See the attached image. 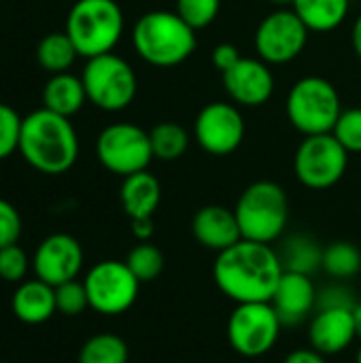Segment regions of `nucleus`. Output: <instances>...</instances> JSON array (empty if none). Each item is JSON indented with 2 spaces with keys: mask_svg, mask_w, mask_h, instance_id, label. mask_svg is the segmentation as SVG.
I'll return each mask as SVG.
<instances>
[{
  "mask_svg": "<svg viewBox=\"0 0 361 363\" xmlns=\"http://www.w3.org/2000/svg\"><path fill=\"white\" fill-rule=\"evenodd\" d=\"M279 253L272 245L240 238L217 253L213 279L219 291L236 304L270 302L283 277Z\"/></svg>",
  "mask_w": 361,
  "mask_h": 363,
  "instance_id": "f257e3e1",
  "label": "nucleus"
},
{
  "mask_svg": "<svg viewBox=\"0 0 361 363\" xmlns=\"http://www.w3.org/2000/svg\"><path fill=\"white\" fill-rule=\"evenodd\" d=\"M19 153L43 174L57 177L68 172L79 157V136L70 117L47 108H38L23 117Z\"/></svg>",
  "mask_w": 361,
  "mask_h": 363,
  "instance_id": "f03ea898",
  "label": "nucleus"
},
{
  "mask_svg": "<svg viewBox=\"0 0 361 363\" xmlns=\"http://www.w3.org/2000/svg\"><path fill=\"white\" fill-rule=\"evenodd\" d=\"M134 51L155 68H172L189 60L198 47L196 30L177 11H149L132 28Z\"/></svg>",
  "mask_w": 361,
  "mask_h": 363,
  "instance_id": "7ed1b4c3",
  "label": "nucleus"
},
{
  "mask_svg": "<svg viewBox=\"0 0 361 363\" xmlns=\"http://www.w3.org/2000/svg\"><path fill=\"white\" fill-rule=\"evenodd\" d=\"M234 213L243 238L272 245L287 230L289 198L279 183L255 181L238 196Z\"/></svg>",
  "mask_w": 361,
  "mask_h": 363,
  "instance_id": "20e7f679",
  "label": "nucleus"
},
{
  "mask_svg": "<svg viewBox=\"0 0 361 363\" xmlns=\"http://www.w3.org/2000/svg\"><path fill=\"white\" fill-rule=\"evenodd\" d=\"M126 19L115 0H77L66 17V34L81 57L111 53L123 36Z\"/></svg>",
  "mask_w": 361,
  "mask_h": 363,
  "instance_id": "39448f33",
  "label": "nucleus"
},
{
  "mask_svg": "<svg viewBox=\"0 0 361 363\" xmlns=\"http://www.w3.org/2000/svg\"><path fill=\"white\" fill-rule=\"evenodd\" d=\"M343 113V102L336 85L319 74L298 79L285 100L289 123L304 136L330 134Z\"/></svg>",
  "mask_w": 361,
  "mask_h": 363,
  "instance_id": "423d86ee",
  "label": "nucleus"
},
{
  "mask_svg": "<svg viewBox=\"0 0 361 363\" xmlns=\"http://www.w3.org/2000/svg\"><path fill=\"white\" fill-rule=\"evenodd\" d=\"M81 79L87 102L106 113H119L128 108L138 91V79L132 64L113 51L89 57Z\"/></svg>",
  "mask_w": 361,
  "mask_h": 363,
  "instance_id": "0eeeda50",
  "label": "nucleus"
},
{
  "mask_svg": "<svg viewBox=\"0 0 361 363\" xmlns=\"http://www.w3.org/2000/svg\"><path fill=\"white\" fill-rule=\"evenodd\" d=\"M283 332V323L270 302L236 304L228 319L230 347L249 359L270 353Z\"/></svg>",
  "mask_w": 361,
  "mask_h": 363,
  "instance_id": "6e6552de",
  "label": "nucleus"
},
{
  "mask_svg": "<svg viewBox=\"0 0 361 363\" xmlns=\"http://www.w3.org/2000/svg\"><path fill=\"white\" fill-rule=\"evenodd\" d=\"M349 151L330 134L304 136L294 155L296 179L315 191H323L343 181L349 166Z\"/></svg>",
  "mask_w": 361,
  "mask_h": 363,
  "instance_id": "1a4fd4ad",
  "label": "nucleus"
},
{
  "mask_svg": "<svg viewBox=\"0 0 361 363\" xmlns=\"http://www.w3.org/2000/svg\"><path fill=\"white\" fill-rule=\"evenodd\" d=\"M96 155L109 172L121 179L147 170L151 160H155L149 132L128 121L111 123L98 134Z\"/></svg>",
  "mask_w": 361,
  "mask_h": 363,
  "instance_id": "9d476101",
  "label": "nucleus"
},
{
  "mask_svg": "<svg viewBox=\"0 0 361 363\" xmlns=\"http://www.w3.org/2000/svg\"><path fill=\"white\" fill-rule=\"evenodd\" d=\"M87 289L89 308L104 315L115 317L130 311L138 298L140 281L132 274L126 262L104 259L89 268L83 279Z\"/></svg>",
  "mask_w": 361,
  "mask_h": 363,
  "instance_id": "9b49d317",
  "label": "nucleus"
},
{
  "mask_svg": "<svg viewBox=\"0 0 361 363\" xmlns=\"http://www.w3.org/2000/svg\"><path fill=\"white\" fill-rule=\"evenodd\" d=\"M311 30L294 9L270 11L255 28V51L270 66L289 64L302 55Z\"/></svg>",
  "mask_w": 361,
  "mask_h": 363,
  "instance_id": "f8f14e48",
  "label": "nucleus"
},
{
  "mask_svg": "<svg viewBox=\"0 0 361 363\" xmlns=\"http://www.w3.org/2000/svg\"><path fill=\"white\" fill-rule=\"evenodd\" d=\"M247 134L240 106L234 102H211L200 108L194 121V138L202 151L215 157L232 155L240 149Z\"/></svg>",
  "mask_w": 361,
  "mask_h": 363,
  "instance_id": "ddd939ff",
  "label": "nucleus"
},
{
  "mask_svg": "<svg viewBox=\"0 0 361 363\" xmlns=\"http://www.w3.org/2000/svg\"><path fill=\"white\" fill-rule=\"evenodd\" d=\"M83 247L70 234H51L34 251L32 270L51 287L74 281L83 270Z\"/></svg>",
  "mask_w": 361,
  "mask_h": 363,
  "instance_id": "4468645a",
  "label": "nucleus"
},
{
  "mask_svg": "<svg viewBox=\"0 0 361 363\" xmlns=\"http://www.w3.org/2000/svg\"><path fill=\"white\" fill-rule=\"evenodd\" d=\"M223 87L236 106H264L274 94V72L262 57H240L221 74Z\"/></svg>",
  "mask_w": 361,
  "mask_h": 363,
  "instance_id": "2eb2a0df",
  "label": "nucleus"
},
{
  "mask_svg": "<svg viewBox=\"0 0 361 363\" xmlns=\"http://www.w3.org/2000/svg\"><path fill=\"white\" fill-rule=\"evenodd\" d=\"M283 328L304 323L317 311V287L309 274L283 272L277 291L270 300Z\"/></svg>",
  "mask_w": 361,
  "mask_h": 363,
  "instance_id": "dca6fc26",
  "label": "nucleus"
},
{
  "mask_svg": "<svg viewBox=\"0 0 361 363\" xmlns=\"http://www.w3.org/2000/svg\"><path fill=\"white\" fill-rule=\"evenodd\" d=\"M357 338L353 311L321 308L315 311L309 323V342L321 355H338L347 351Z\"/></svg>",
  "mask_w": 361,
  "mask_h": 363,
  "instance_id": "f3484780",
  "label": "nucleus"
},
{
  "mask_svg": "<svg viewBox=\"0 0 361 363\" xmlns=\"http://www.w3.org/2000/svg\"><path fill=\"white\" fill-rule=\"evenodd\" d=\"M191 232L204 249L215 253L230 249L243 238L234 208H226L221 204L202 206L191 219Z\"/></svg>",
  "mask_w": 361,
  "mask_h": 363,
  "instance_id": "a211bd4d",
  "label": "nucleus"
},
{
  "mask_svg": "<svg viewBox=\"0 0 361 363\" xmlns=\"http://www.w3.org/2000/svg\"><path fill=\"white\" fill-rule=\"evenodd\" d=\"M11 308L21 323L40 325L57 313L55 287L47 285L40 279L23 281L13 294Z\"/></svg>",
  "mask_w": 361,
  "mask_h": 363,
  "instance_id": "6ab92c4d",
  "label": "nucleus"
},
{
  "mask_svg": "<svg viewBox=\"0 0 361 363\" xmlns=\"http://www.w3.org/2000/svg\"><path fill=\"white\" fill-rule=\"evenodd\" d=\"M119 202L130 219L153 217L162 202L160 179L149 170H140L130 177H123L119 189Z\"/></svg>",
  "mask_w": 361,
  "mask_h": 363,
  "instance_id": "aec40b11",
  "label": "nucleus"
},
{
  "mask_svg": "<svg viewBox=\"0 0 361 363\" xmlns=\"http://www.w3.org/2000/svg\"><path fill=\"white\" fill-rule=\"evenodd\" d=\"M87 102L83 79L68 72L51 74V79L43 87V108L53 111L64 117L77 115Z\"/></svg>",
  "mask_w": 361,
  "mask_h": 363,
  "instance_id": "412c9836",
  "label": "nucleus"
},
{
  "mask_svg": "<svg viewBox=\"0 0 361 363\" xmlns=\"http://www.w3.org/2000/svg\"><path fill=\"white\" fill-rule=\"evenodd\" d=\"M277 253L285 272H298L311 277L313 272L321 270L323 247L309 234L287 236L277 249Z\"/></svg>",
  "mask_w": 361,
  "mask_h": 363,
  "instance_id": "4be33fe9",
  "label": "nucleus"
},
{
  "mask_svg": "<svg viewBox=\"0 0 361 363\" xmlns=\"http://www.w3.org/2000/svg\"><path fill=\"white\" fill-rule=\"evenodd\" d=\"M291 9L311 32H332L347 19L351 0H294Z\"/></svg>",
  "mask_w": 361,
  "mask_h": 363,
  "instance_id": "5701e85b",
  "label": "nucleus"
},
{
  "mask_svg": "<svg viewBox=\"0 0 361 363\" xmlns=\"http://www.w3.org/2000/svg\"><path fill=\"white\" fill-rule=\"evenodd\" d=\"M77 57H79V51L66 32H51L38 40L36 62L49 74L68 72Z\"/></svg>",
  "mask_w": 361,
  "mask_h": 363,
  "instance_id": "b1692460",
  "label": "nucleus"
},
{
  "mask_svg": "<svg viewBox=\"0 0 361 363\" xmlns=\"http://www.w3.org/2000/svg\"><path fill=\"white\" fill-rule=\"evenodd\" d=\"M153 157L162 162L181 160L189 149V132L177 121H162L149 130Z\"/></svg>",
  "mask_w": 361,
  "mask_h": 363,
  "instance_id": "393cba45",
  "label": "nucleus"
},
{
  "mask_svg": "<svg viewBox=\"0 0 361 363\" xmlns=\"http://www.w3.org/2000/svg\"><path fill=\"white\" fill-rule=\"evenodd\" d=\"M321 270L336 281L353 279L361 270L360 247L353 242H347V240H336V242L328 245L323 249Z\"/></svg>",
  "mask_w": 361,
  "mask_h": 363,
  "instance_id": "a878e982",
  "label": "nucleus"
},
{
  "mask_svg": "<svg viewBox=\"0 0 361 363\" xmlns=\"http://www.w3.org/2000/svg\"><path fill=\"white\" fill-rule=\"evenodd\" d=\"M130 349L117 334H96L79 351V363H128Z\"/></svg>",
  "mask_w": 361,
  "mask_h": 363,
  "instance_id": "bb28decb",
  "label": "nucleus"
},
{
  "mask_svg": "<svg viewBox=\"0 0 361 363\" xmlns=\"http://www.w3.org/2000/svg\"><path fill=\"white\" fill-rule=\"evenodd\" d=\"M126 264L140 283H151L164 270V253L153 242H138L128 253Z\"/></svg>",
  "mask_w": 361,
  "mask_h": 363,
  "instance_id": "cd10ccee",
  "label": "nucleus"
},
{
  "mask_svg": "<svg viewBox=\"0 0 361 363\" xmlns=\"http://www.w3.org/2000/svg\"><path fill=\"white\" fill-rule=\"evenodd\" d=\"M179 17L189 23L196 32L209 28L221 11V0H177Z\"/></svg>",
  "mask_w": 361,
  "mask_h": 363,
  "instance_id": "c85d7f7f",
  "label": "nucleus"
},
{
  "mask_svg": "<svg viewBox=\"0 0 361 363\" xmlns=\"http://www.w3.org/2000/svg\"><path fill=\"white\" fill-rule=\"evenodd\" d=\"M55 304H57V313L66 315V317H79L89 308V298H87V289L83 285V281H68L64 285L55 287Z\"/></svg>",
  "mask_w": 361,
  "mask_h": 363,
  "instance_id": "c756f323",
  "label": "nucleus"
},
{
  "mask_svg": "<svg viewBox=\"0 0 361 363\" xmlns=\"http://www.w3.org/2000/svg\"><path fill=\"white\" fill-rule=\"evenodd\" d=\"M332 134L349 153H361V106L343 108Z\"/></svg>",
  "mask_w": 361,
  "mask_h": 363,
  "instance_id": "7c9ffc66",
  "label": "nucleus"
},
{
  "mask_svg": "<svg viewBox=\"0 0 361 363\" xmlns=\"http://www.w3.org/2000/svg\"><path fill=\"white\" fill-rule=\"evenodd\" d=\"M21 123L23 117H19V113L9 104L0 102V162L19 151Z\"/></svg>",
  "mask_w": 361,
  "mask_h": 363,
  "instance_id": "2f4dec72",
  "label": "nucleus"
},
{
  "mask_svg": "<svg viewBox=\"0 0 361 363\" xmlns=\"http://www.w3.org/2000/svg\"><path fill=\"white\" fill-rule=\"evenodd\" d=\"M30 257L19 245L0 249V279L6 283H23L30 270Z\"/></svg>",
  "mask_w": 361,
  "mask_h": 363,
  "instance_id": "473e14b6",
  "label": "nucleus"
},
{
  "mask_svg": "<svg viewBox=\"0 0 361 363\" xmlns=\"http://www.w3.org/2000/svg\"><path fill=\"white\" fill-rule=\"evenodd\" d=\"M19 236H21V217L9 200L0 198V249L17 245Z\"/></svg>",
  "mask_w": 361,
  "mask_h": 363,
  "instance_id": "72a5a7b5",
  "label": "nucleus"
},
{
  "mask_svg": "<svg viewBox=\"0 0 361 363\" xmlns=\"http://www.w3.org/2000/svg\"><path fill=\"white\" fill-rule=\"evenodd\" d=\"M355 296L349 287L340 283L336 285H328L323 287L321 291H317V311L321 308H347V311H353L355 308Z\"/></svg>",
  "mask_w": 361,
  "mask_h": 363,
  "instance_id": "f704fd0d",
  "label": "nucleus"
},
{
  "mask_svg": "<svg viewBox=\"0 0 361 363\" xmlns=\"http://www.w3.org/2000/svg\"><path fill=\"white\" fill-rule=\"evenodd\" d=\"M240 51L236 45L232 43H219L215 49H213V66L223 74L226 70H230L238 60H240Z\"/></svg>",
  "mask_w": 361,
  "mask_h": 363,
  "instance_id": "c9c22d12",
  "label": "nucleus"
},
{
  "mask_svg": "<svg viewBox=\"0 0 361 363\" xmlns=\"http://www.w3.org/2000/svg\"><path fill=\"white\" fill-rule=\"evenodd\" d=\"M132 225V234L138 242H151L153 234H155V223L153 217H140V219H130Z\"/></svg>",
  "mask_w": 361,
  "mask_h": 363,
  "instance_id": "e433bc0d",
  "label": "nucleus"
},
{
  "mask_svg": "<svg viewBox=\"0 0 361 363\" xmlns=\"http://www.w3.org/2000/svg\"><path fill=\"white\" fill-rule=\"evenodd\" d=\"M283 363H328V357L311 347V349H296V351H291Z\"/></svg>",
  "mask_w": 361,
  "mask_h": 363,
  "instance_id": "4c0bfd02",
  "label": "nucleus"
},
{
  "mask_svg": "<svg viewBox=\"0 0 361 363\" xmlns=\"http://www.w3.org/2000/svg\"><path fill=\"white\" fill-rule=\"evenodd\" d=\"M351 45L355 55L361 60V13L357 15V19L353 21V30H351Z\"/></svg>",
  "mask_w": 361,
  "mask_h": 363,
  "instance_id": "58836bf2",
  "label": "nucleus"
},
{
  "mask_svg": "<svg viewBox=\"0 0 361 363\" xmlns=\"http://www.w3.org/2000/svg\"><path fill=\"white\" fill-rule=\"evenodd\" d=\"M353 319H355V332H357V338H361V302L355 304L353 308Z\"/></svg>",
  "mask_w": 361,
  "mask_h": 363,
  "instance_id": "ea45409f",
  "label": "nucleus"
},
{
  "mask_svg": "<svg viewBox=\"0 0 361 363\" xmlns=\"http://www.w3.org/2000/svg\"><path fill=\"white\" fill-rule=\"evenodd\" d=\"M274 9H291L294 0H268Z\"/></svg>",
  "mask_w": 361,
  "mask_h": 363,
  "instance_id": "a19ab883",
  "label": "nucleus"
},
{
  "mask_svg": "<svg viewBox=\"0 0 361 363\" xmlns=\"http://www.w3.org/2000/svg\"><path fill=\"white\" fill-rule=\"evenodd\" d=\"M355 363H361V347H360V351H357V357H355Z\"/></svg>",
  "mask_w": 361,
  "mask_h": 363,
  "instance_id": "79ce46f5",
  "label": "nucleus"
}]
</instances>
